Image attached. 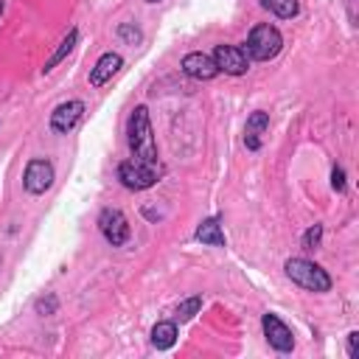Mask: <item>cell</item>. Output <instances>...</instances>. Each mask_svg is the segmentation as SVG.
<instances>
[{
  "instance_id": "5",
  "label": "cell",
  "mask_w": 359,
  "mask_h": 359,
  "mask_svg": "<svg viewBox=\"0 0 359 359\" xmlns=\"http://www.w3.org/2000/svg\"><path fill=\"white\" fill-rule=\"evenodd\" d=\"M98 230L107 238V244H112V247H123L129 241V233H132L129 219L123 216L121 208H104L98 213Z\"/></svg>"
},
{
  "instance_id": "15",
  "label": "cell",
  "mask_w": 359,
  "mask_h": 359,
  "mask_svg": "<svg viewBox=\"0 0 359 359\" xmlns=\"http://www.w3.org/2000/svg\"><path fill=\"white\" fill-rule=\"evenodd\" d=\"M174 342H177V323H174V320H160V323H154V328H151V345H154L157 351H168Z\"/></svg>"
},
{
  "instance_id": "10",
  "label": "cell",
  "mask_w": 359,
  "mask_h": 359,
  "mask_svg": "<svg viewBox=\"0 0 359 359\" xmlns=\"http://www.w3.org/2000/svg\"><path fill=\"white\" fill-rule=\"evenodd\" d=\"M180 67H182L185 76H191V79H196V81H210V79L219 76L216 62H213L208 53H202V50H191V53H185Z\"/></svg>"
},
{
  "instance_id": "9",
  "label": "cell",
  "mask_w": 359,
  "mask_h": 359,
  "mask_svg": "<svg viewBox=\"0 0 359 359\" xmlns=\"http://www.w3.org/2000/svg\"><path fill=\"white\" fill-rule=\"evenodd\" d=\"M84 115V101L79 98H70V101H62L53 112H50V129L56 135H67Z\"/></svg>"
},
{
  "instance_id": "21",
  "label": "cell",
  "mask_w": 359,
  "mask_h": 359,
  "mask_svg": "<svg viewBox=\"0 0 359 359\" xmlns=\"http://www.w3.org/2000/svg\"><path fill=\"white\" fill-rule=\"evenodd\" d=\"M331 188H334L337 194L345 191V171H342V165H334V168H331Z\"/></svg>"
},
{
  "instance_id": "17",
  "label": "cell",
  "mask_w": 359,
  "mask_h": 359,
  "mask_svg": "<svg viewBox=\"0 0 359 359\" xmlns=\"http://www.w3.org/2000/svg\"><path fill=\"white\" fill-rule=\"evenodd\" d=\"M199 309H202V294H191V297H185L177 306V320L180 323H188V320H194L199 314Z\"/></svg>"
},
{
  "instance_id": "20",
  "label": "cell",
  "mask_w": 359,
  "mask_h": 359,
  "mask_svg": "<svg viewBox=\"0 0 359 359\" xmlns=\"http://www.w3.org/2000/svg\"><path fill=\"white\" fill-rule=\"evenodd\" d=\"M323 244V224H311L303 233V250H317Z\"/></svg>"
},
{
  "instance_id": "24",
  "label": "cell",
  "mask_w": 359,
  "mask_h": 359,
  "mask_svg": "<svg viewBox=\"0 0 359 359\" xmlns=\"http://www.w3.org/2000/svg\"><path fill=\"white\" fill-rule=\"evenodd\" d=\"M146 3H160V0H146Z\"/></svg>"
},
{
  "instance_id": "25",
  "label": "cell",
  "mask_w": 359,
  "mask_h": 359,
  "mask_svg": "<svg viewBox=\"0 0 359 359\" xmlns=\"http://www.w3.org/2000/svg\"><path fill=\"white\" fill-rule=\"evenodd\" d=\"M0 266H3V252H0Z\"/></svg>"
},
{
  "instance_id": "3",
  "label": "cell",
  "mask_w": 359,
  "mask_h": 359,
  "mask_svg": "<svg viewBox=\"0 0 359 359\" xmlns=\"http://www.w3.org/2000/svg\"><path fill=\"white\" fill-rule=\"evenodd\" d=\"M283 269H286V275H289L292 283H297V286H303L309 292L323 294V292L331 289V275L320 264H314L309 258H289L283 264Z\"/></svg>"
},
{
  "instance_id": "12",
  "label": "cell",
  "mask_w": 359,
  "mask_h": 359,
  "mask_svg": "<svg viewBox=\"0 0 359 359\" xmlns=\"http://www.w3.org/2000/svg\"><path fill=\"white\" fill-rule=\"evenodd\" d=\"M266 129H269V115L264 109H255L244 123V146L250 151H258L261 149V137L266 135Z\"/></svg>"
},
{
  "instance_id": "7",
  "label": "cell",
  "mask_w": 359,
  "mask_h": 359,
  "mask_svg": "<svg viewBox=\"0 0 359 359\" xmlns=\"http://www.w3.org/2000/svg\"><path fill=\"white\" fill-rule=\"evenodd\" d=\"M261 328H264L266 342H269L278 353H292V351H294V334H292V328H289L275 311H266V314L261 317Z\"/></svg>"
},
{
  "instance_id": "2",
  "label": "cell",
  "mask_w": 359,
  "mask_h": 359,
  "mask_svg": "<svg viewBox=\"0 0 359 359\" xmlns=\"http://www.w3.org/2000/svg\"><path fill=\"white\" fill-rule=\"evenodd\" d=\"M241 48H244L247 59L269 62V59H275V56L280 53V48H283V36H280V31H278L275 25H269V22H258V25H252V31L247 34V42H244Z\"/></svg>"
},
{
  "instance_id": "8",
  "label": "cell",
  "mask_w": 359,
  "mask_h": 359,
  "mask_svg": "<svg viewBox=\"0 0 359 359\" xmlns=\"http://www.w3.org/2000/svg\"><path fill=\"white\" fill-rule=\"evenodd\" d=\"M210 59L216 62L219 73H227V76H244L250 70V59L241 45H216Z\"/></svg>"
},
{
  "instance_id": "26",
  "label": "cell",
  "mask_w": 359,
  "mask_h": 359,
  "mask_svg": "<svg viewBox=\"0 0 359 359\" xmlns=\"http://www.w3.org/2000/svg\"><path fill=\"white\" fill-rule=\"evenodd\" d=\"M0 14H3V0H0Z\"/></svg>"
},
{
  "instance_id": "6",
  "label": "cell",
  "mask_w": 359,
  "mask_h": 359,
  "mask_svg": "<svg viewBox=\"0 0 359 359\" xmlns=\"http://www.w3.org/2000/svg\"><path fill=\"white\" fill-rule=\"evenodd\" d=\"M50 185H53V163L45 160V157L28 160L25 174H22V188H25L31 196H42Z\"/></svg>"
},
{
  "instance_id": "18",
  "label": "cell",
  "mask_w": 359,
  "mask_h": 359,
  "mask_svg": "<svg viewBox=\"0 0 359 359\" xmlns=\"http://www.w3.org/2000/svg\"><path fill=\"white\" fill-rule=\"evenodd\" d=\"M34 311H36V314H42V317L56 314V311H59V297H56L53 292H45L42 297H36V300H34Z\"/></svg>"
},
{
  "instance_id": "1",
  "label": "cell",
  "mask_w": 359,
  "mask_h": 359,
  "mask_svg": "<svg viewBox=\"0 0 359 359\" xmlns=\"http://www.w3.org/2000/svg\"><path fill=\"white\" fill-rule=\"evenodd\" d=\"M126 140H129V151L135 160L140 163H151L157 165V143L151 135V121H149V109L143 104H137L126 121Z\"/></svg>"
},
{
  "instance_id": "13",
  "label": "cell",
  "mask_w": 359,
  "mask_h": 359,
  "mask_svg": "<svg viewBox=\"0 0 359 359\" xmlns=\"http://www.w3.org/2000/svg\"><path fill=\"white\" fill-rule=\"evenodd\" d=\"M194 238H196V241H202V244H208V247H224V244H227L219 216L202 219V222H199V227H196V233H194Z\"/></svg>"
},
{
  "instance_id": "4",
  "label": "cell",
  "mask_w": 359,
  "mask_h": 359,
  "mask_svg": "<svg viewBox=\"0 0 359 359\" xmlns=\"http://www.w3.org/2000/svg\"><path fill=\"white\" fill-rule=\"evenodd\" d=\"M157 177H160L157 165L140 163V160H135V157H129V160H123V163L118 165V180H121V185L129 188V191H146V188H151V185L157 182Z\"/></svg>"
},
{
  "instance_id": "11",
  "label": "cell",
  "mask_w": 359,
  "mask_h": 359,
  "mask_svg": "<svg viewBox=\"0 0 359 359\" xmlns=\"http://www.w3.org/2000/svg\"><path fill=\"white\" fill-rule=\"evenodd\" d=\"M123 67V56L115 50H107L98 56V62L90 67V87H104L118 70Z\"/></svg>"
},
{
  "instance_id": "19",
  "label": "cell",
  "mask_w": 359,
  "mask_h": 359,
  "mask_svg": "<svg viewBox=\"0 0 359 359\" xmlns=\"http://www.w3.org/2000/svg\"><path fill=\"white\" fill-rule=\"evenodd\" d=\"M118 36H121L126 45H137V42H143V31H140L135 22H121V25H118Z\"/></svg>"
},
{
  "instance_id": "14",
  "label": "cell",
  "mask_w": 359,
  "mask_h": 359,
  "mask_svg": "<svg viewBox=\"0 0 359 359\" xmlns=\"http://www.w3.org/2000/svg\"><path fill=\"white\" fill-rule=\"evenodd\" d=\"M76 42H79V28H70V31L62 36V42L56 45V50H53V53L45 59V65H42V73L48 76V73H50V70H53L59 62H65V59L70 56V50L76 48Z\"/></svg>"
},
{
  "instance_id": "23",
  "label": "cell",
  "mask_w": 359,
  "mask_h": 359,
  "mask_svg": "<svg viewBox=\"0 0 359 359\" xmlns=\"http://www.w3.org/2000/svg\"><path fill=\"white\" fill-rule=\"evenodd\" d=\"M348 3V20L351 25H359V17H356V0H345Z\"/></svg>"
},
{
  "instance_id": "16",
  "label": "cell",
  "mask_w": 359,
  "mask_h": 359,
  "mask_svg": "<svg viewBox=\"0 0 359 359\" xmlns=\"http://www.w3.org/2000/svg\"><path fill=\"white\" fill-rule=\"evenodd\" d=\"M258 3H261V8L272 11L280 20H292L300 14V0H258Z\"/></svg>"
},
{
  "instance_id": "22",
  "label": "cell",
  "mask_w": 359,
  "mask_h": 359,
  "mask_svg": "<svg viewBox=\"0 0 359 359\" xmlns=\"http://www.w3.org/2000/svg\"><path fill=\"white\" fill-rule=\"evenodd\" d=\"M348 356L351 359H359V331H351L348 334Z\"/></svg>"
}]
</instances>
